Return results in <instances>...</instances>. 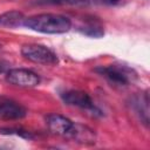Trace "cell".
Segmentation results:
<instances>
[{
	"mask_svg": "<svg viewBox=\"0 0 150 150\" xmlns=\"http://www.w3.org/2000/svg\"><path fill=\"white\" fill-rule=\"evenodd\" d=\"M39 5H87L89 0H36Z\"/></svg>",
	"mask_w": 150,
	"mask_h": 150,
	"instance_id": "4fadbf2b",
	"label": "cell"
},
{
	"mask_svg": "<svg viewBox=\"0 0 150 150\" xmlns=\"http://www.w3.org/2000/svg\"><path fill=\"white\" fill-rule=\"evenodd\" d=\"M6 81L11 84L23 87V88H32L36 87L40 83V77L36 73L25 69V68H14L8 69L6 73Z\"/></svg>",
	"mask_w": 150,
	"mask_h": 150,
	"instance_id": "5b68a950",
	"label": "cell"
},
{
	"mask_svg": "<svg viewBox=\"0 0 150 150\" xmlns=\"http://www.w3.org/2000/svg\"><path fill=\"white\" fill-rule=\"evenodd\" d=\"M63 102L68 105L77 107L88 112H91L94 116H102V111L94 104L90 96L81 90H67L61 94Z\"/></svg>",
	"mask_w": 150,
	"mask_h": 150,
	"instance_id": "3957f363",
	"label": "cell"
},
{
	"mask_svg": "<svg viewBox=\"0 0 150 150\" xmlns=\"http://www.w3.org/2000/svg\"><path fill=\"white\" fill-rule=\"evenodd\" d=\"M22 25L32 30L46 34H62L71 28V21L60 14H38L25 18Z\"/></svg>",
	"mask_w": 150,
	"mask_h": 150,
	"instance_id": "6da1fadb",
	"label": "cell"
},
{
	"mask_svg": "<svg viewBox=\"0 0 150 150\" xmlns=\"http://www.w3.org/2000/svg\"><path fill=\"white\" fill-rule=\"evenodd\" d=\"M46 123L48 129L55 134V135H60V136H66V134L70 130L73 122L60 114H50L47 116L46 118Z\"/></svg>",
	"mask_w": 150,
	"mask_h": 150,
	"instance_id": "9c48e42d",
	"label": "cell"
},
{
	"mask_svg": "<svg viewBox=\"0 0 150 150\" xmlns=\"http://www.w3.org/2000/svg\"><path fill=\"white\" fill-rule=\"evenodd\" d=\"M95 70L101 75H103L109 82L116 86H128L130 81H132V77L136 76L131 69L124 66H117V64L98 67Z\"/></svg>",
	"mask_w": 150,
	"mask_h": 150,
	"instance_id": "277c9868",
	"label": "cell"
},
{
	"mask_svg": "<svg viewBox=\"0 0 150 150\" xmlns=\"http://www.w3.org/2000/svg\"><path fill=\"white\" fill-rule=\"evenodd\" d=\"M79 30L87 35V36H90V38H102L104 35V29L102 27V25L98 22V21H95V20H91V21H88L84 26H81L79 28Z\"/></svg>",
	"mask_w": 150,
	"mask_h": 150,
	"instance_id": "8fae6325",
	"label": "cell"
},
{
	"mask_svg": "<svg viewBox=\"0 0 150 150\" xmlns=\"http://www.w3.org/2000/svg\"><path fill=\"white\" fill-rule=\"evenodd\" d=\"M64 137H68L73 139L74 142H77L80 144L84 145H93L96 143V134L93 129H90L87 125L80 124V123H73L70 130L66 134Z\"/></svg>",
	"mask_w": 150,
	"mask_h": 150,
	"instance_id": "ba28073f",
	"label": "cell"
},
{
	"mask_svg": "<svg viewBox=\"0 0 150 150\" xmlns=\"http://www.w3.org/2000/svg\"><path fill=\"white\" fill-rule=\"evenodd\" d=\"M8 69H9L8 62H6V61H0V74H4V73L6 74Z\"/></svg>",
	"mask_w": 150,
	"mask_h": 150,
	"instance_id": "5bb4252c",
	"label": "cell"
},
{
	"mask_svg": "<svg viewBox=\"0 0 150 150\" xmlns=\"http://www.w3.org/2000/svg\"><path fill=\"white\" fill-rule=\"evenodd\" d=\"M0 134L1 135H16L26 139H32L34 137L29 131L23 130L21 128H0Z\"/></svg>",
	"mask_w": 150,
	"mask_h": 150,
	"instance_id": "7c38bea8",
	"label": "cell"
},
{
	"mask_svg": "<svg viewBox=\"0 0 150 150\" xmlns=\"http://www.w3.org/2000/svg\"><path fill=\"white\" fill-rule=\"evenodd\" d=\"M1 48H2V46H1V45H0V50H1Z\"/></svg>",
	"mask_w": 150,
	"mask_h": 150,
	"instance_id": "2e32d148",
	"label": "cell"
},
{
	"mask_svg": "<svg viewBox=\"0 0 150 150\" xmlns=\"http://www.w3.org/2000/svg\"><path fill=\"white\" fill-rule=\"evenodd\" d=\"M25 16L19 11H9L0 15V27H18L22 25Z\"/></svg>",
	"mask_w": 150,
	"mask_h": 150,
	"instance_id": "30bf717a",
	"label": "cell"
},
{
	"mask_svg": "<svg viewBox=\"0 0 150 150\" xmlns=\"http://www.w3.org/2000/svg\"><path fill=\"white\" fill-rule=\"evenodd\" d=\"M109 4H116V2H118V0H107Z\"/></svg>",
	"mask_w": 150,
	"mask_h": 150,
	"instance_id": "9a60e30c",
	"label": "cell"
},
{
	"mask_svg": "<svg viewBox=\"0 0 150 150\" xmlns=\"http://www.w3.org/2000/svg\"><path fill=\"white\" fill-rule=\"evenodd\" d=\"M128 105L130 107V110L137 116V118L141 121L142 124H144L146 128L149 127V94L148 91L135 94L130 97Z\"/></svg>",
	"mask_w": 150,
	"mask_h": 150,
	"instance_id": "8992f818",
	"label": "cell"
},
{
	"mask_svg": "<svg viewBox=\"0 0 150 150\" xmlns=\"http://www.w3.org/2000/svg\"><path fill=\"white\" fill-rule=\"evenodd\" d=\"M27 114L26 109L12 98L0 96V120L13 121L25 117Z\"/></svg>",
	"mask_w": 150,
	"mask_h": 150,
	"instance_id": "52a82bcc",
	"label": "cell"
},
{
	"mask_svg": "<svg viewBox=\"0 0 150 150\" xmlns=\"http://www.w3.org/2000/svg\"><path fill=\"white\" fill-rule=\"evenodd\" d=\"M21 55L28 61H32L34 63L56 64L59 62V59L54 52H52L49 48L45 46L36 45V43H29V45L22 46Z\"/></svg>",
	"mask_w": 150,
	"mask_h": 150,
	"instance_id": "7a4b0ae2",
	"label": "cell"
}]
</instances>
